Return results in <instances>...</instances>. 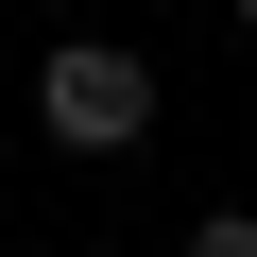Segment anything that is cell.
Masks as SVG:
<instances>
[{
  "label": "cell",
  "instance_id": "1",
  "mask_svg": "<svg viewBox=\"0 0 257 257\" xmlns=\"http://www.w3.org/2000/svg\"><path fill=\"white\" fill-rule=\"evenodd\" d=\"M35 120L69 155H138L155 120H172V86H155V52H120V35H52L35 52Z\"/></svg>",
  "mask_w": 257,
  "mask_h": 257
},
{
  "label": "cell",
  "instance_id": "3",
  "mask_svg": "<svg viewBox=\"0 0 257 257\" xmlns=\"http://www.w3.org/2000/svg\"><path fill=\"white\" fill-rule=\"evenodd\" d=\"M240 35H257V0H240Z\"/></svg>",
  "mask_w": 257,
  "mask_h": 257
},
{
  "label": "cell",
  "instance_id": "2",
  "mask_svg": "<svg viewBox=\"0 0 257 257\" xmlns=\"http://www.w3.org/2000/svg\"><path fill=\"white\" fill-rule=\"evenodd\" d=\"M189 257H257V206H206V223H189Z\"/></svg>",
  "mask_w": 257,
  "mask_h": 257
}]
</instances>
